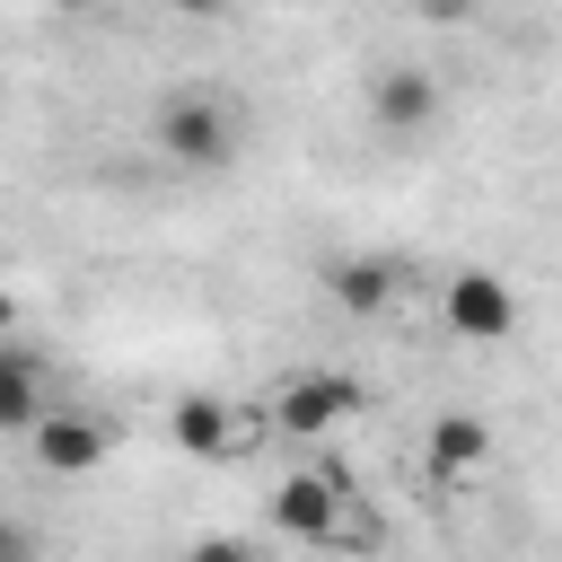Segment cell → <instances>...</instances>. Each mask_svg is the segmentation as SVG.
<instances>
[{
  "label": "cell",
  "mask_w": 562,
  "mask_h": 562,
  "mask_svg": "<svg viewBox=\"0 0 562 562\" xmlns=\"http://www.w3.org/2000/svg\"><path fill=\"white\" fill-rule=\"evenodd\" d=\"M439 316H448L457 342H509V334H518V290H509L501 272L465 263V272L439 281Z\"/></svg>",
  "instance_id": "obj_2"
},
{
  "label": "cell",
  "mask_w": 562,
  "mask_h": 562,
  "mask_svg": "<svg viewBox=\"0 0 562 562\" xmlns=\"http://www.w3.org/2000/svg\"><path fill=\"white\" fill-rule=\"evenodd\" d=\"M395 281H404V272H395L386 255H334V263H325V299L351 307V316H378V307L395 299Z\"/></svg>",
  "instance_id": "obj_8"
},
{
  "label": "cell",
  "mask_w": 562,
  "mask_h": 562,
  "mask_svg": "<svg viewBox=\"0 0 562 562\" xmlns=\"http://www.w3.org/2000/svg\"><path fill=\"white\" fill-rule=\"evenodd\" d=\"M9 334H18V299L0 290V342H9Z\"/></svg>",
  "instance_id": "obj_13"
},
{
  "label": "cell",
  "mask_w": 562,
  "mask_h": 562,
  "mask_svg": "<svg viewBox=\"0 0 562 562\" xmlns=\"http://www.w3.org/2000/svg\"><path fill=\"white\" fill-rule=\"evenodd\" d=\"M492 465V422L483 413H439L430 422V474L439 483H465V474H483Z\"/></svg>",
  "instance_id": "obj_7"
},
{
  "label": "cell",
  "mask_w": 562,
  "mask_h": 562,
  "mask_svg": "<svg viewBox=\"0 0 562 562\" xmlns=\"http://www.w3.org/2000/svg\"><path fill=\"white\" fill-rule=\"evenodd\" d=\"M26 439H35V465H44V474H97L105 448H114V430H105L97 413H44Z\"/></svg>",
  "instance_id": "obj_6"
},
{
  "label": "cell",
  "mask_w": 562,
  "mask_h": 562,
  "mask_svg": "<svg viewBox=\"0 0 562 562\" xmlns=\"http://www.w3.org/2000/svg\"><path fill=\"white\" fill-rule=\"evenodd\" d=\"M44 422V369L26 342H0V430H35Z\"/></svg>",
  "instance_id": "obj_10"
},
{
  "label": "cell",
  "mask_w": 562,
  "mask_h": 562,
  "mask_svg": "<svg viewBox=\"0 0 562 562\" xmlns=\"http://www.w3.org/2000/svg\"><path fill=\"white\" fill-rule=\"evenodd\" d=\"M184 562H263V553H255V544H237V536H202Z\"/></svg>",
  "instance_id": "obj_11"
},
{
  "label": "cell",
  "mask_w": 562,
  "mask_h": 562,
  "mask_svg": "<svg viewBox=\"0 0 562 562\" xmlns=\"http://www.w3.org/2000/svg\"><path fill=\"white\" fill-rule=\"evenodd\" d=\"M0 562H35V536L18 518H0Z\"/></svg>",
  "instance_id": "obj_12"
},
{
  "label": "cell",
  "mask_w": 562,
  "mask_h": 562,
  "mask_svg": "<svg viewBox=\"0 0 562 562\" xmlns=\"http://www.w3.org/2000/svg\"><path fill=\"white\" fill-rule=\"evenodd\" d=\"M228 422H237V413H228L220 395H176V413H167V430H176L184 457H228V448H237Z\"/></svg>",
  "instance_id": "obj_9"
},
{
  "label": "cell",
  "mask_w": 562,
  "mask_h": 562,
  "mask_svg": "<svg viewBox=\"0 0 562 562\" xmlns=\"http://www.w3.org/2000/svg\"><path fill=\"white\" fill-rule=\"evenodd\" d=\"M342 501H351L342 474H281V492H272V527L299 536V544H342V536H351Z\"/></svg>",
  "instance_id": "obj_4"
},
{
  "label": "cell",
  "mask_w": 562,
  "mask_h": 562,
  "mask_svg": "<svg viewBox=\"0 0 562 562\" xmlns=\"http://www.w3.org/2000/svg\"><path fill=\"white\" fill-rule=\"evenodd\" d=\"M439 79L422 70V61H378L369 70V114H378V132H395V140H422L430 123H439Z\"/></svg>",
  "instance_id": "obj_5"
},
{
  "label": "cell",
  "mask_w": 562,
  "mask_h": 562,
  "mask_svg": "<svg viewBox=\"0 0 562 562\" xmlns=\"http://www.w3.org/2000/svg\"><path fill=\"white\" fill-rule=\"evenodd\" d=\"M360 404H369L360 378H342V369H307V378H290V386L272 395V422H281L290 439H325V430H342Z\"/></svg>",
  "instance_id": "obj_3"
},
{
  "label": "cell",
  "mask_w": 562,
  "mask_h": 562,
  "mask_svg": "<svg viewBox=\"0 0 562 562\" xmlns=\"http://www.w3.org/2000/svg\"><path fill=\"white\" fill-rule=\"evenodd\" d=\"M149 140H158L176 167H228L237 140H246V123H237V97H228V88L193 79V88H176V97L149 114Z\"/></svg>",
  "instance_id": "obj_1"
}]
</instances>
